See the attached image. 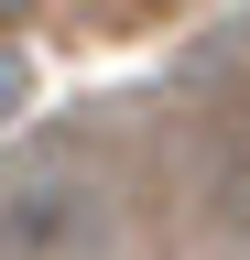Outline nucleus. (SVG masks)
<instances>
[{"instance_id": "obj_3", "label": "nucleus", "mask_w": 250, "mask_h": 260, "mask_svg": "<svg viewBox=\"0 0 250 260\" xmlns=\"http://www.w3.org/2000/svg\"><path fill=\"white\" fill-rule=\"evenodd\" d=\"M22 87H33V65H22L11 44H0V130H11V109H22Z\"/></svg>"}, {"instance_id": "obj_2", "label": "nucleus", "mask_w": 250, "mask_h": 260, "mask_svg": "<svg viewBox=\"0 0 250 260\" xmlns=\"http://www.w3.org/2000/svg\"><path fill=\"white\" fill-rule=\"evenodd\" d=\"M207 195H217V228L250 249V152H229V162H217V184H207Z\"/></svg>"}, {"instance_id": "obj_1", "label": "nucleus", "mask_w": 250, "mask_h": 260, "mask_svg": "<svg viewBox=\"0 0 250 260\" xmlns=\"http://www.w3.org/2000/svg\"><path fill=\"white\" fill-rule=\"evenodd\" d=\"M0 260H109V206L66 174H33L0 195Z\"/></svg>"}]
</instances>
